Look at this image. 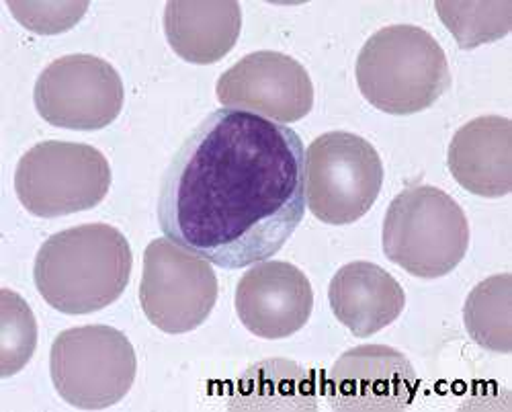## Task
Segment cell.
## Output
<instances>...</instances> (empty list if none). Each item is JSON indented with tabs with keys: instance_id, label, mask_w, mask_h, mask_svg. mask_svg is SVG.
Segmentation results:
<instances>
[{
	"instance_id": "1",
	"label": "cell",
	"mask_w": 512,
	"mask_h": 412,
	"mask_svg": "<svg viewBox=\"0 0 512 412\" xmlns=\"http://www.w3.org/2000/svg\"><path fill=\"white\" fill-rule=\"evenodd\" d=\"M304 162V142L291 128L246 111H213L168 164L160 230L222 269L267 261L304 220Z\"/></svg>"
},
{
	"instance_id": "2",
	"label": "cell",
	"mask_w": 512,
	"mask_h": 412,
	"mask_svg": "<svg viewBox=\"0 0 512 412\" xmlns=\"http://www.w3.org/2000/svg\"><path fill=\"white\" fill-rule=\"evenodd\" d=\"M132 246L109 224L50 236L35 257L37 292L62 314H91L117 302L132 275Z\"/></svg>"
},
{
	"instance_id": "3",
	"label": "cell",
	"mask_w": 512,
	"mask_h": 412,
	"mask_svg": "<svg viewBox=\"0 0 512 412\" xmlns=\"http://www.w3.org/2000/svg\"><path fill=\"white\" fill-rule=\"evenodd\" d=\"M355 72L361 95L392 115L429 109L451 85L439 41L414 25H392L373 33L359 52Z\"/></svg>"
},
{
	"instance_id": "4",
	"label": "cell",
	"mask_w": 512,
	"mask_h": 412,
	"mask_svg": "<svg viewBox=\"0 0 512 412\" xmlns=\"http://www.w3.org/2000/svg\"><path fill=\"white\" fill-rule=\"evenodd\" d=\"M383 253L414 277L437 279L465 257L469 224L459 203L439 187L404 189L383 220Z\"/></svg>"
},
{
	"instance_id": "5",
	"label": "cell",
	"mask_w": 512,
	"mask_h": 412,
	"mask_svg": "<svg viewBox=\"0 0 512 412\" xmlns=\"http://www.w3.org/2000/svg\"><path fill=\"white\" fill-rule=\"evenodd\" d=\"M52 382L62 400L78 410H103L132 390L136 351L121 331L105 324L60 333L50 355Z\"/></svg>"
},
{
	"instance_id": "6",
	"label": "cell",
	"mask_w": 512,
	"mask_h": 412,
	"mask_svg": "<svg viewBox=\"0 0 512 412\" xmlns=\"http://www.w3.org/2000/svg\"><path fill=\"white\" fill-rule=\"evenodd\" d=\"M111 167L103 152L89 144L39 142L29 148L15 173L23 208L37 218H60L93 210L107 197Z\"/></svg>"
},
{
	"instance_id": "7",
	"label": "cell",
	"mask_w": 512,
	"mask_h": 412,
	"mask_svg": "<svg viewBox=\"0 0 512 412\" xmlns=\"http://www.w3.org/2000/svg\"><path fill=\"white\" fill-rule=\"evenodd\" d=\"M306 205L332 226L361 220L379 197L383 164L377 150L351 132H328L306 150Z\"/></svg>"
},
{
	"instance_id": "8",
	"label": "cell",
	"mask_w": 512,
	"mask_h": 412,
	"mask_svg": "<svg viewBox=\"0 0 512 412\" xmlns=\"http://www.w3.org/2000/svg\"><path fill=\"white\" fill-rule=\"evenodd\" d=\"M218 277L203 257L170 238H156L144 253L140 306L168 335L195 331L218 302Z\"/></svg>"
},
{
	"instance_id": "9",
	"label": "cell",
	"mask_w": 512,
	"mask_h": 412,
	"mask_svg": "<svg viewBox=\"0 0 512 412\" xmlns=\"http://www.w3.org/2000/svg\"><path fill=\"white\" fill-rule=\"evenodd\" d=\"M35 109L66 130H103L123 109V82L103 58L72 54L54 60L35 82Z\"/></svg>"
},
{
	"instance_id": "10",
	"label": "cell",
	"mask_w": 512,
	"mask_h": 412,
	"mask_svg": "<svg viewBox=\"0 0 512 412\" xmlns=\"http://www.w3.org/2000/svg\"><path fill=\"white\" fill-rule=\"evenodd\" d=\"M218 101L226 109L246 111L275 123H295L314 107L308 70L281 52H254L228 68L218 80Z\"/></svg>"
},
{
	"instance_id": "11",
	"label": "cell",
	"mask_w": 512,
	"mask_h": 412,
	"mask_svg": "<svg viewBox=\"0 0 512 412\" xmlns=\"http://www.w3.org/2000/svg\"><path fill=\"white\" fill-rule=\"evenodd\" d=\"M418 392L410 359L388 345H361L338 357L328 374L326 396L338 412L406 410Z\"/></svg>"
},
{
	"instance_id": "12",
	"label": "cell",
	"mask_w": 512,
	"mask_h": 412,
	"mask_svg": "<svg viewBox=\"0 0 512 412\" xmlns=\"http://www.w3.org/2000/svg\"><path fill=\"white\" fill-rule=\"evenodd\" d=\"M314 292L302 269L285 261L254 263L236 287V312L261 339H287L312 316Z\"/></svg>"
},
{
	"instance_id": "13",
	"label": "cell",
	"mask_w": 512,
	"mask_h": 412,
	"mask_svg": "<svg viewBox=\"0 0 512 412\" xmlns=\"http://www.w3.org/2000/svg\"><path fill=\"white\" fill-rule=\"evenodd\" d=\"M449 171L469 193L504 197L512 191V123L502 115L476 117L449 144Z\"/></svg>"
},
{
	"instance_id": "14",
	"label": "cell",
	"mask_w": 512,
	"mask_h": 412,
	"mask_svg": "<svg viewBox=\"0 0 512 412\" xmlns=\"http://www.w3.org/2000/svg\"><path fill=\"white\" fill-rule=\"evenodd\" d=\"M328 300L338 322L359 339L396 322L406 306V294L398 279L367 261L340 267L330 281Z\"/></svg>"
},
{
	"instance_id": "15",
	"label": "cell",
	"mask_w": 512,
	"mask_h": 412,
	"mask_svg": "<svg viewBox=\"0 0 512 412\" xmlns=\"http://www.w3.org/2000/svg\"><path fill=\"white\" fill-rule=\"evenodd\" d=\"M242 29L236 0H170L164 33L185 62L213 64L232 52Z\"/></svg>"
},
{
	"instance_id": "16",
	"label": "cell",
	"mask_w": 512,
	"mask_h": 412,
	"mask_svg": "<svg viewBox=\"0 0 512 412\" xmlns=\"http://www.w3.org/2000/svg\"><path fill=\"white\" fill-rule=\"evenodd\" d=\"M230 410H318V386L308 369L287 359L252 365L236 382Z\"/></svg>"
},
{
	"instance_id": "17",
	"label": "cell",
	"mask_w": 512,
	"mask_h": 412,
	"mask_svg": "<svg viewBox=\"0 0 512 412\" xmlns=\"http://www.w3.org/2000/svg\"><path fill=\"white\" fill-rule=\"evenodd\" d=\"M469 337L492 353L512 351V275L500 273L480 281L463 306Z\"/></svg>"
},
{
	"instance_id": "18",
	"label": "cell",
	"mask_w": 512,
	"mask_h": 412,
	"mask_svg": "<svg viewBox=\"0 0 512 412\" xmlns=\"http://www.w3.org/2000/svg\"><path fill=\"white\" fill-rule=\"evenodd\" d=\"M439 19L453 33L459 48L474 50L490 44L512 27V3H467V0H439L435 3Z\"/></svg>"
},
{
	"instance_id": "19",
	"label": "cell",
	"mask_w": 512,
	"mask_h": 412,
	"mask_svg": "<svg viewBox=\"0 0 512 412\" xmlns=\"http://www.w3.org/2000/svg\"><path fill=\"white\" fill-rule=\"evenodd\" d=\"M37 349V322L15 292H0V378L19 374Z\"/></svg>"
},
{
	"instance_id": "20",
	"label": "cell",
	"mask_w": 512,
	"mask_h": 412,
	"mask_svg": "<svg viewBox=\"0 0 512 412\" xmlns=\"http://www.w3.org/2000/svg\"><path fill=\"white\" fill-rule=\"evenodd\" d=\"M9 9L29 31L56 35L72 29L89 11V3H15L11 0Z\"/></svg>"
}]
</instances>
